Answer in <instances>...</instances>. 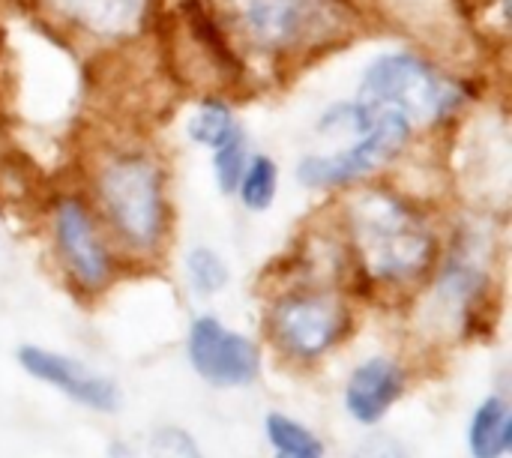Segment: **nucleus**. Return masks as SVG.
I'll return each instance as SVG.
<instances>
[{"mask_svg": "<svg viewBox=\"0 0 512 458\" xmlns=\"http://www.w3.org/2000/svg\"><path fill=\"white\" fill-rule=\"evenodd\" d=\"M339 240L354 279L372 294H414L429 285L444 240L432 210L390 180H366L339 201Z\"/></svg>", "mask_w": 512, "mask_h": 458, "instance_id": "nucleus-1", "label": "nucleus"}, {"mask_svg": "<svg viewBox=\"0 0 512 458\" xmlns=\"http://www.w3.org/2000/svg\"><path fill=\"white\" fill-rule=\"evenodd\" d=\"M228 45L252 78L255 69L282 75L360 36V0H204Z\"/></svg>", "mask_w": 512, "mask_h": 458, "instance_id": "nucleus-2", "label": "nucleus"}, {"mask_svg": "<svg viewBox=\"0 0 512 458\" xmlns=\"http://www.w3.org/2000/svg\"><path fill=\"white\" fill-rule=\"evenodd\" d=\"M84 195L117 255L150 264L165 252L174 207L168 195V168L156 150L144 144L105 147L87 168Z\"/></svg>", "mask_w": 512, "mask_h": 458, "instance_id": "nucleus-3", "label": "nucleus"}, {"mask_svg": "<svg viewBox=\"0 0 512 458\" xmlns=\"http://www.w3.org/2000/svg\"><path fill=\"white\" fill-rule=\"evenodd\" d=\"M357 99L399 114L420 135L459 120L474 99V87L426 54L387 51L363 69Z\"/></svg>", "mask_w": 512, "mask_h": 458, "instance_id": "nucleus-4", "label": "nucleus"}, {"mask_svg": "<svg viewBox=\"0 0 512 458\" xmlns=\"http://www.w3.org/2000/svg\"><path fill=\"white\" fill-rule=\"evenodd\" d=\"M354 327L351 306L336 285L294 282L267 309V336L294 366H312L336 351Z\"/></svg>", "mask_w": 512, "mask_h": 458, "instance_id": "nucleus-5", "label": "nucleus"}, {"mask_svg": "<svg viewBox=\"0 0 512 458\" xmlns=\"http://www.w3.org/2000/svg\"><path fill=\"white\" fill-rule=\"evenodd\" d=\"M414 138V129L399 114L372 108V126L363 135L330 153H306L297 162V180L315 192H345L384 174L405 156Z\"/></svg>", "mask_w": 512, "mask_h": 458, "instance_id": "nucleus-6", "label": "nucleus"}, {"mask_svg": "<svg viewBox=\"0 0 512 458\" xmlns=\"http://www.w3.org/2000/svg\"><path fill=\"white\" fill-rule=\"evenodd\" d=\"M51 240L66 282L81 297L105 294L117 279V249L84 192H63L51 204Z\"/></svg>", "mask_w": 512, "mask_h": 458, "instance_id": "nucleus-7", "label": "nucleus"}, {"mask_svg": "<svg viewBox=\"0 0 512 458\" xmlns=\"http://www.w3.org/2000/svg\"><path fill=\"white\" fill-rule=\"evenodd\" d=\"M432 282L435 318H447L468 333L489 306L492 294V237L480 225H462L441 249Z\"/></svg>", "mask_w": 512, "mask_h": 458, "instance_id": "nucleus-8", "label": "nucleus"}, {"mask_svg": "<svg viewBox=\"0 0 512 458\" xmlns=\"http://www.w3.org/2000/svg\"><path fill=\"white\" fill-rule=\"evenodd\" d=\"M54 24L90 45L138 42L156 21L159 0H39Z\"/></svg>", "mask_w": 512, "mask_h": 458, "instance_id": "nucleus-9", "label": "nucleus"}, {"mask_svg": "<svg viewBox=\"0 0 512 458\" xmlns=\"http://www.w3.org/2000/svg\"><path fill=\"white\" fill-rule=\"evenodd\" d=\"M186 354L201 381L210 387H249L261 372V351L258 345L225 327L216 315H198L189 324Z\"/></svg>", "mask_w": 512, "mask_h": 458, "instance_id": "nucleus-10", "label": "nucleus"}, {"mask_svg": "<svg viewBox=\"0 0 512 458\" xmlns=\"http://www.w3.org/2000/svg\"><path fill=\"white\" fill-rule=\"evenodd\" d=\"M18 363L30 378H36L48 387H57L72 402H78L90 411L114 414L120 408L117 384L108 381L105 375H96L93 369H87L84 363H78L66 354H54L39 345H24L18 351Z\"/></svg>", "mask_w": 512, "mask_h": 458, "instance_id": "nucleus-11", "label": "nucleus"}, {"mask_svg": "<svg viewBox=\"0 0 512 458\" xmlns=\"http://www.w3.org/2000/svg\"><path fill=\"white\" fill-rule=\"evenodd\" d=\"M405 369L390 357L363 360L345 384V408L360 426H378L405 393Z\"/></svg>", "mask_w": 512, "mask_h": 458, "instance_id": "nucleus-12", "label": "nucleus"}, {"mask_svg": "<svg viewBox=\"0 0 512 458\" xmlns=\"http://www.w3.org/2000/svg\"><path fill=\"white\" fill-rule=\"evenodd\" d=\"M468 450L474 458H504L512 450V411L504 396H489L471 417Z\"/></svg>", "mask_w": 512, "mask_h": 458, "instance_id": "nucleus-13", "label": "nucleus"}, {"mask_svg": "<svg viewBox=\"0 0 512 458\" xmlns=\"http://www.w3.org/2000/svg\"><path fill=\"white\" fill-rule=\"evenodd\" d=\"M243 126L234 114V108L228 105L225 96L213 93V96H204L198 102V108L192 111V117L186 120V135L192 144L198 147H207V150H216L219 144H225L228 138L240 135Z\"/></svg>", "mask_w": 512, "mask_h": 458, "instance_id": "nucleus-14", "label": "nucleus"}, {"mask_svg": "<svg viewBox=\"0 0 512 458\" xmlns=\"http://www.w3.org/2000/svg\"><path fill=\"white\" fill-rule=\"evenodd\" d=\"M276 192H279V165H276V159H270L264 153L249 156V162H246V168L240 174V183L234 189L240 204L249 213H264V210L273 207Z\"/></svg>", "mask_w": 512, "mask_h": 458, "instance_id": "nucleus-15", "label": "nucleus"}, {"mask_svg": "<svg viewBox=\"0 0 512 458\" xmlns=\"http://www.w3.org/2000/svg\"><path fill=\"white\" fill-rule=\"evenodd\" d=\"M264 435L270 441V447L276 450V456L291 458H324V441L306 429L303 423L285 417V414H267L264 417Z\"/></svg>", "mask_w": 512, "mask_h": 458, "instance_id": "nucleus-16", "label": "nucleus"}, {"mask_svg": "<svg viewBox=\"0 0 512 458\" xmlns=\"http://www.w3.org/2000/svg\"><path fill=\"white\" fill-rule=\"evenodd\" d=\"M186 282L198 297H216L225 285H228V264L222 261V255L210 246H195L189 249L186 261Z\"/></svg>", "mask_w": 512, "mask_h": 458, "instance_id": "nucleus-17", "label": "nucleus"}, {"mask_svg": "<svg viewBox=\"0 0 512 458\" xmlns=\"http://www.w3.org/2000/svg\"><path fill=\"white\" fill-rule=\"evenodd\" d=\"M249 141H246V132L228 138L225 144H219L213 150V177H216V186L222 195H234L237 183H240V174L249 162Z\"/></svg>", "mask_w": 512, "mask_h": 458, "instance_id": "nucleus-18", "label": "nucleus"}, {"mask_svg": "<svg viewBox=\"0 0 512 458\" xmlns=\"http://www.w3.org/2000/svg\"><path fill=\"white\" fill-rule=\"evenodd\" d=\"M150 456L153 458H204L198 441L180 426H159L150 435Z\"/></svg>", "mask_w": 512, "mask_h": 458, "instance_id": "nucleus-19", "label": "nucleus"}, {"mask_svg": "<svg viewBox=\"0 0 512 458\" xmlns=\"http://www.w3.org/2000/svg\"><path fill=\"white\" fill-rule=\"evenodd\" d=\"M354 458H408V453L393 438H369L360 444Z\"/></svg>", "mask_w": 512, "mask_h": 458, "instance_id": "nucleus-20", "label": "nucleus"}, {"mask_svg": "<svg viewBox=\"0 0 512 458\" xmlns=\"http://www.w3.org/2000/svg\"><path fill=\"white\" fill-rule=\"evenodd\" d=\"M276 458H291V456H276Z\"/></svg>", "mask_w": 512, "mask_h": 458, "instance_id": "nucleus-21", "label": "nucleus"}]
</instances>
